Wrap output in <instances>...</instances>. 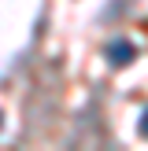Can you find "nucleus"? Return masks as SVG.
I'll list each match as a JSON object with an SVG mask.
<instances>
[{"mask_svg": "<svg viewBox=\"0 0 148 151\" xmlns=\"http://www.w3.org/2000/svg\"><path fill=\"white\" fill-rule=\"evenodd\" d=\"M141 137H148V111H144V118H141Z\"/></svg>", "mask_w": 148, "mask_h": 151, "instance_id": "f03ea898", "label": "nucleus"}, {"mask_svg": "<svg viewBox=\"0 0 148 151\" xmlns=\"http://www.w3.org/2000/svg\"><path fill=\"white\" fill-rule=\"evenodd\" d=\"M107 55H111V63H118V66H122V63H130V59H133V44L115 41V44L107 48Z\"/></svg>", "mask_w": 148, "mask_h": 151, "instance_id": "f257e3e1", "label": "nucleus"}]
</instances>
